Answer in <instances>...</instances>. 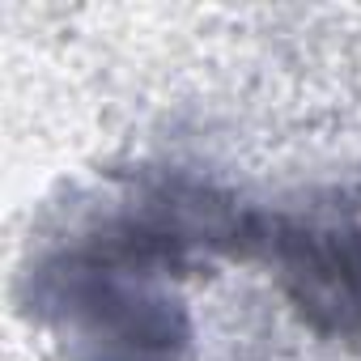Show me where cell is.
I'll return each instance as SVG.
<instances>
[{
	"instance_id": "1",
	"label": "cell",
	"mask_w": 361,
	"mask_h": 361,
	"mask_svg": "<svg viewBox=\"0 0 361 361\" xmlns=\"http://www.w3.org/2000/svg\"><path fill=\"white\" fill-rule=\"evenodd\" d=\"M276 259L293 302L314 327L361 340V226L353 221H293L281 226Z\"/></svg>"
}]
</instances>
